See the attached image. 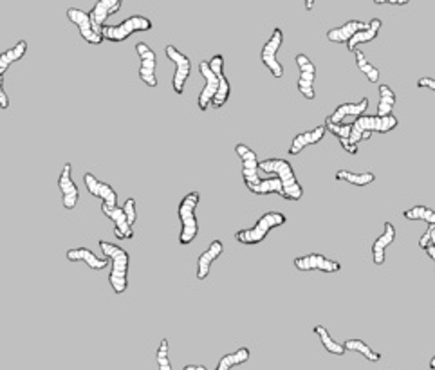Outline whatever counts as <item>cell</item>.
Here are the masks:
<instances>
[{"mask_svg": "<svg viewBox=\"0 0 435 370\" xmlns=\"http://www.w3.org/2000/svg\"><path fill=\"white\" fill-rule=\"evenodd\" d=\"M314 2H316V0H305V9H307V11H313Z\"/></svg>", "mask_w": 435, "mask_h": 370, "instance_id": "cell-44", "label": "cell"}, {"mask_svg": "<svg viewBox=\"0 0 435 370\" xmlns=\"http://www.w3.org/2000/svg\"><path fill=\"white\" fill-rule=\"evenodd\" d=\"M100 249L103 255L112 262V271L109 274V282L112 286V291L116 295H123L128 288V264H131V257L128 251L116 244L105 242L100 240Z\"/></svg>", "mask_w": 435, "mask_h": 370, "instance_id": "cell-1", "label": "cell"}, {"mask_svg": "<svg viewBox=\"0 0 435 370\" xmlns=\"http://www.w3.org/2000/svg\"><path fill=\"white\" fill-rule=\"evenodd\" d=\"M403 217L406 221H425L428 226L435 224V209L427 208V206H413V208L405 209Z\"/></svg>", "mask_w": 435, "mask_h": 370, "instance_id": "cell-34", "label": "cell"}, {"mask_svg": "<svg viewBox=\"0 0 435 370\" xmlns=\"http://www.w3.org/2000/svg\"><path fill=\"white\" fill-rule=\"evenodd\" d=\"M354 57H356V66L357 69L362 71L363 74L367 76V80H369L370 83H378L379 82V69H376L372 64H370L369 60H367L365 57V52L363 51H354Z\"/></svg>", "mask_w": 435, "mask_h": 370, "instance_id": "cell-35", "label": "cell"}, {"mask_svg": "<svg viewBox=\"0 0 435 370\" xmlns=\"http://www.w3.org/2000/svg\"><path fill=\"white\" fill-rule=\"evenodd\" d=\"M327 132V126H316L309 132H302V134L295 135V140L291 141V147H289V156H298V154L304 150V148L311 147V145H318L323 140V135Z\"/></svg>", "mask_w": 435, "mask_h": 370, "instance_id": "cell-21", "label": "cell"}, {"mask_svg": "<svg viewBox=\"0 0 435 370\" xmlns=\"http://www.w3.org/2000/svg\"><path fill=\"white\" fill-rule=\"evenodd\" d=\"M135 52L140 57V78L148 87H157V76H156V52L148 44L140 42L135 44Z\"/></svg>", "mask_w": 435, "mask_h": 370, "instance_id": "cell-14", "label": "cell"}, {"mask_svg": "<svg viewBox=\"0 0 435 370\" xmlns=\"http://www.w3.org/2000/svg\"><path fill=\"white\" fill-rule=\"evenodd\" d=\"M260 172L277 175L282 181L283 199L300 200L304 197V188L298 183L291 163L286 161V159H277V157H273V159H264V161H260Z\"/></svg>", "mask_w": 435, "mask_h": 370, "instance_id": "cell-2", "label": "cell"}, {"mask_svg": "<svg viewBox=\"0 0 435 370\" xmlns=\"http://www.w3.org/2000/svg\"><path fill=\"white\" fill-rule=\"evenodd\" d=\"M123 0H98L94 8L91 9V17H92V22L96 24L98 29L103 33V26L107 22V18L116 15L121 9Z\"/></svg>", "mask_w": 435, "mask_h": 370, "instance_id": "cell-19", "label": "cell"}, {"mask_svg": "<svg viewBox=\"0 0 435 370\" xmlns=\"http://www.w3.org/2000/svg\"><path fill=\"white\" fill-rule=\"evenodd\" d=\"M200 193L190 192L181 199L177 206V215L181 221V233H179V244L188 246L196 240L199 233V221L196 217V208L199 205Z\"/></svg>", "mask_w": 435, "mask_h": 370, "instance_id": "cell-4", "label": "cell"}, {"mask_svg": "<svg viewBox=\"0 0 435 370\" xmlns=\"http://www.w3.org/2000/svg\"><path fill=\"white\" fill-rule=\"evenodd\" d=\"M369 109V100L367 98H362L357 103H341L339 107H336L334 112L329 116L332 123H344L345 118L348 116H363Z\"/></svg>", "mask_w": 435, "mask_h": 370, "instance_id": "cell-26", "label": "cell"}, {"mask_svg": "<svg viewBox=\"0 0 435 370\" xmlns=\"http://www.w3.org/2000/svg\"><path fill=\"white\" fill-rule=\"evenodd\" d=\"M314 334L320 338V341H322L323 348H325L327 353H331L334 354V356H344L345 353H347V348H345L344 343H338L336 340H332L331 334H329V331H327L325 327L323 325H316L314 327Z\"/></svg>", "mask_w": 435, "mask_h": 370, "instance_id": "cell-30", "label": "cell"}, {"mask_svg": "<svg viewBox=\"0 0 435 370\" xmlns=\"http://www.w3.org/2000/svg\"><path fill=\"white\" fill-rule=\"evenodd\" d=\"M235 152L240 157V163H242V177L246 188H251L255 184H258L262 181L260 179V163L257 159V154L253 152L248 145L237 143Z\"/></svg>", "mask_w": 435, "mask_h": 370, "instance_id": "cell-10", "label": "cell"}, {"mask_svg": "<svg viewBox=\"0 0 435 370\" xmlns=\"http://www.w3.org/2000/svg\"><path fill=\"white\" fill-rule=\"evenodd\" d=\"M67 18H69L71 22L74 26L78 27L80 35L82 38L91 45H100L103 42V33L96 27V24L92 22V17L91 13L87 11H83V9L78 8H69L67 9Z\"/></svg>", "mask_w": 435, "mask_h": 370, "instance_id": "cell-7", "label": "cell"}, {"mask_svg": "<svg viewBox=\"0 0 435 370\" xmlns=\"http://www.w3.org/2000/svg\"><path fill=\"white\" fill-rule=\"evenodd\" d=\"M397 125H399V121H397L394 114H388V116H367V114L357 116L356 121L353 123L351 143L360 145V141L369 140L374 132H378V134H388Z\"/></svg>", "mask_w": 435, "mask_h": 370, "instance_id": "cell-3", "label": "cell"}, {"mask_svg": "<svg viewBox=\"0 0 435 370\" xmlns=\"http://www.w3.org/2000/svg\"><path fill=\"white\" fill-rule=\"evenodd\" d=\"M199 73L202 74V78H205V87L200 91L197 105H199V109L202 110V112H206L209 105H212V101H214L215 94H217L219 83L221 82H219L217 74H215L214 71H212V67H209V61H200Z\"/></svg>", "mask_w": 435, "mask_h": 370, "instance_id": "cell-15", "label": "cell"}, {"mask_svg": "<svg viewBox=\"0 0 435 370\" xmlns=\"http://www.w3.org/2000/svg\"><path fill=\"white\" fill-rule=\"evenodd\" d=\"M336 181L354 184V186H367L376 181V175L372 172H351V170H338L336 172Z\"/></svg>", "mask_w": 435, "mask_h": 370, "instance_id": "cell-28", "label": "cell"}, {"mask_svg": "<svg viewBox=\"0 0 435 370\" xmlns=\"http://www.w3.org/2000/svg\"><path fill=\"white\" fill-rule=\"evenodd\" d=\"M381 26H383V22H381L379 18H372V20H370V22L367 24L365 29L357 31L356 35H354L353 38L348 40V42H347L348 51L354 52L360 44H369V42H372V40L378 38L379 29H381Z\"/></svg>", "mask_w": 435, "mask_h": 370, "instance_id": "cell-25", "label": "cell"}, {"mask_svg": "<svg viewBox=\"0 0 435 370\" xmlns=\"http://www.w3.org/2000/svg\"><path fill=\"white\" fill-rule=\"evenodd\" d=\"M249 357H251L249 348L240 347V348H237L235 353H230V354H226V356H222L215 370H231L233 367H239V365H242V363L248 362Z\"/></svg>", "mask_w": 435, "mask_h": 370, "instance_id": "cell-29", "label": "cell"}, {"mask_svg": "<svg viewBox=\"0 0 435 370\" xmlns=\"http://www.w3.org/2000/svg\"><path fill=\"white\" fill-rule=\"evenodd\" d=\"M425 251H427V255L432 258V260H434V264H435V246L430 244L427 249H425Z\"/></svg>", "mask_w": 435, "mask_h": 370, "instance_id": "cell-42", "label": "cell"}, {"mask_svg": "<svg viewBox=\"0 0 435 370\" xmlns=\"http://www.w3.org/2000/svg\"><path fill=\"white\" fill-rule=\"evenodd\" d=\"M427 233L430 235V244L435 246V224H432V226H428Z\"/></svg>", "mask_w": 435, "mask_h": 370, "instance_id": "cell-41", "label": "cell"}, {"mask_svg": "<svg viewBox=\"0 0 435 370\" xmlns=\"http://www.w3.org/2000/svg\"><path fill=\"white\" fill-rule=\"evenodd\" d=\"M123 209H125L126 217H128V222H131L132 226H134V222L138 221V214H135V199L131 197V199L125 200V205H123Z\"/></svg>", "mask_w": 435, "mask_h": 370, "instance_id": "cell-37", "label": "cell"}, {"mask_svg": "<svg viewBox=\"0 0 435 370\" xmlns=\"http://www.w3.org/2000/svg\"><path fill=\"white\" fill-rule=\"evenodd\" d=\"M152 29V20L143 15H134V17L125 18L121 24L116 26H103V38L109 42H125L131 38L134 33H143V31Z\"/></svg>", "mask_w": 435, "mask_h": 370, "instance_id": "cell-6", "label": "cell"}, {"mask_svg": "<svg viewBox=\"0 0 435 370\" xmlns=\"http://www.w3.org/2000/svg\"><path fill=\"white\" fill-rule=\"evenodd\" d=\"M410 0H374V4L383 6V4H392V6H406Z\"/></svg>", "mask_w": 435, "mask_h": 370, "instance_id": "cell-39", "label": "cell"}, {"mask_svg": "<svg viewBox=\"0 0 435 370\" xmlns=\"http://www.w3.org/2000/svg\"><path fill=\"white\" fill-rule=\"evenodd\" d=\"M344 345H345V348H347V350L360 353L362 356H365L367 360H369V362H372V363H378L379 360H381V354L376 353L374 348L369 347V345H367L363 340H347Z\"/></svg>", "mask_w": 435, "mask_h": 370, "instance_id": "cell-33", "label": "cell"}, {"mask_svg": "<svg viewBox=\"0 0 435 370\" xmlns=\"http://www.w3.org/2000/svg\"><path fill=\"white\" fill-rule=\"evenodd\" d=\"M283 44V31L280 27H274L273 33H271V38L267 40L264 47L260 51V60L262 64L271 71L274 78H282L283 76V66L279 61V49Z\"/></svg>", "mask_w": 435, "mask_h": 370, "instance_id": "cell-9", "label": "cell"}, {"mask_svg": "<svg viewBox=\"0 0 435 370\" xmlns=\"http://www.w3.org/2000/svg\"><path fill=\"white\" fill-rule=\"evenodd\" d=\"M418 87L419 89H430V91H435V80L434 78H419L418 80Z\"/></svg>", "mask_w": 435, "mask_h": 370, "instance_id": "cell-38", "label": "cell"}, {"mask_svg": "<svg viewBox=\"0 0 435 370\" xmlns=\"http://www.w3.org/2000/svg\"><path fill=\"white\" fill-rule=\"evenodd\" d=\"M165 54L168 60H172L175 64V73H174V78H172V87H174V92L177 96H183L184 92V85H186V80L192 73V61L186 54L179 51L175 45H166L165 49Z\"/></svg>", "mask_w": 435, "mask_h": 370, "instance_id": "cell-8", "label": "cell"}, {"mask_svg": "<svg viewBox=\"0 0 435 370\" xmlns=\"http://www.w3.org/2000/svg\"><path fill=\"white\" fill-rule=\"evenodd\" d=\"M365 27L367 24L362 22V20H348L344 26L327 31V40H329V42H334V44H347L348 40L353 38L357 31L365 29Z\"/></svg>", "mask_w": 435, "mask_h": 370, "instance_id": "cell-24", "label": "cell"}, {"mask_svg": "<svg viewBox=\"0 0 435 370\" xmlns=\"http://www.w3.org/2000/svg\"><path fill=\"white\" fill-rule=\"evenodd\" d=\"M83 183H85V188H87V192L91 193L92 197H98L101 199V202L109 206H118V193L114 190L110 184L103 183L96 175H92L91 172L83 175Z\"/></svg>", "mask_w": 435, "mask_h": 370, "instance_id": "cell-17", "label": "cell"}, {"mask_svg": "<svg viewBox=\"0 0 435 370\" xmlns=\"http://www.w3.org/2000/svg\"><path fill=\"white\" fill-rule=\"evenodd\" d=\"M249 192L255 193V195H270V193H279L280 197H283V186H282V181L274 175V177H270V179H262L260 183L249 188Z\"/></svg>", "mask_w": 435, "mask_h": 370, "instance_id": "cell-31", "label": "cell"}, {"mask_svg": "<svg viewBox=\"0 0 435 370\" xmlns=\"http://www.w3.org/2000/svg\"><path fill=\"white\" fill-rule=\"evenodd\" d=\"M8 107H9V98L4 91V85H2V87H0V109L6 110Z\"/></svg>", "mask_w": 435, "mask_h": 370, "instance_id": "cell-40", "label": "cell"}, {"mask_svg": "<svg viewBox=\"0 0 435 370\" xmlns=\"http://www.w3.org/2000/svg\"><path fill=\"white\" fill-rule=\"evenodd\" d=\"M58 188L61 192V205L66 209H74L76 205H78L80 199V192L78 186L74 184L73 181V165L71 163H66L64 168H61V174L58 177Z\"/></svg>", "mask_w": 435, "mask_h": 370, "instance_id": "cell-16", "label": "cell"}, {"mask_svg": "<svg viewBox=\"0 0 435 370\" xmlns=\"http://www.w3.org/2000/svg\"><path fill=\"white\" fill-rule=\"evenodd\" d=\"M157 370H172V365H170V357H168V340L163 338L159 347H157Z\"/></svg>", "mask_w": 435, "mask_h": 370, "instance_id": "cell-36", "label": "cell"}, {"mask_svg": "<svg viewBox=\"0 0 435 370\" xmlns=\"http://www.w3.org/2000/svg\"><path fill=\"white\" fill-rule=\"evenodd\" d=\"M430 369L435 370V356L430 360Z\"/></svg>", "mask_w": 435, "mask_h": 370, "instance_id": "cell-45", "label": "cell"}, {"mask_svg": "<svg viewBox=\"0 0 435 370\" xmlns=\"http://www.w3.org/2000/svg\"><path fill=\"white\" fill-rule=\"evenodd\" d=\"M66 257L69 262H83V264H87V266L94 271H101V269H105V267L109 266V258L96 257V255H94V251H91L89 248L69 249Z\"/></svg>", "mask_w": 435, "mask_h": 370, "instance_id": "cell-23", "label": "cell"}, {"mask_svg": "<svg viewBox=\"0 0 435 370\" xmlns=\"http://www.w3.org/2000/svg\"><path fill=\"white\" fill-rule=\"evenodd\" d=\"M183 370H208V369L202 365H186Z\"/></svg>", "mask_w": 435, "mask_h": 370, "instance_id": "cell-43", "label": "cell"}, {"mask_svg": "<svg viewBox=\"0 0 435 370\" xmlns=\"http://www.w3.org/2000/svg\"><path fill=\"white\" fill-rule=\"evenodd\" d=\"M296 66L300 69V78H298V91L307 100H314L316 91H314V80H316V67L311 61V58L304 52L296 54Z\"/></svg>", "mask_w": 435, "mask_h": 370, "instance_id": "cell-11", "label": "cell"}, {"mask_svg": "<svg viewBox=\"0 0 435 370\" xmlns=\"http://www.w3.org/2000/svg\"><path fill=\"white\" fill-rule=\"evenodd\" d=\"M101 214L109 217L114 222V235L119 240H131L134 239V226L128 222L125 209L118 206H109L101 202Z\"/></svg>", "mask_w": 435, "mask_h": 370, "instance_id": "cell-13", "label": "cell"}, {"mask_svg": "<svg viewBox=\"0 0 435 370\" xmlns=\"http://www.w3.org/2000/svg\"><path fill=\"white\" fill-rule=\"evenodd\" d=\"M323 125L327 126V131L334 134L339 140V145L344 148L345 152L351 154V156H356L357 154V145L351 143V132H353V123H332L331 119L327 118Z\"/></svg>", "mask_w": 435, "mask_h": 370, "instance_id": "cell-22", "label": "cell"}, {"mask_svg": "<svg viewBox=\"0 0 435 370\" xmlns=\"http://www.w3.org/2000/svg\"><path fill=\"white\" fill-rule=\"evenodd\" d=\"M26 52H27L26 40H18L17 45H13V47L8 49V51H2V54H0V80H2V82H4L6 71L13 66L15 61L22 60V58L26 57Z\"/></svg>", "mask_w": 435, "mask_h": 370, "instance_id": "cell-27", "label": "cell"}, {"mask_svg": "<svg viewBox=\"0 0 435 370\" xmlns=\"http://www.w3.org/2000/svg\"><path fill=\"white\" fill-rule=\"evenodd\" d=\"M293 266L298 271H323V273H338L341 271V264L331 258L323 257L320 253H311L305 257H296Z\"/></svg>", "mask_w": 435, "mask_h": 370, "instance_id": "cell-12", "label": "cell"}, {"mask_svg": "<svg viewBox=\"0 0 435 370\" xmlns=\"http://www.w3.org/2000/svg\"><path fill=\"white\" fill-rule=\"evenodd\" d=\"M396 107V92L392 91L388 85H379V103L378 116H388Z\"/></svg>", "mask_w": 435, "mask_h": 370, "instance_id": "cell-32", "label": "cell"}, {"mask_svg": "<svg viewBox=\"0 0 435 370\" xmlns=\"http://www.w3.org/2000/svg\"><path fill=\"white\" fill-rule=\"evenodd\" d=\"M222 253H224V244H222L221 240H214L206 248V251H202L199 260H197V279L206 280V276L209 274V269H212V264L221 257Z\"/></svg>", "mask_w": 435, "mask_h": 370, "instance_id": "cell-20", "label": "cell"}, {"mask_svg": "<svg viewBox=\"0 0 435 370\" xmlns=\"http://www.w3.org/2000/svg\"><path fill=\"white\" fill-rule=\"evenodd\" d=\"M383 233L374 240L372 244V260H374L376 266H383L385 264V251H387L388 246L396 240V228L392 222H385Z\"/></svg>", "mask_w": 435, "mask_h": 370, "instance_id": "cell-18", "label": "cell"}, {"mask_svg": "<svg viewBox=\"0 0 435 370\" xmlns=\"http://www.w3.org/2000/svg\"><path fill=\"white\" fill-rule=\"evenodd\" d=\"M286 222H288V219H286L283 214H280V212H267V214H264L257 222H255V226L253 228H246V230L237 231L235 240L240 242V244L246 246L260 244L262 240L270 235L271 230L283 226Z\"/></svg>", "mask_w": 435, "mask_h": 370, "instance_id": "cell-5", "label": "cell"}]
</instances>
